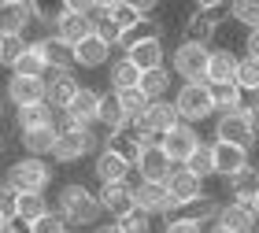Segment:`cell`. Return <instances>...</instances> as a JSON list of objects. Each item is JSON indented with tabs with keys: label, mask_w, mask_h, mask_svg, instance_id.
Here are the masks:
<instances>
[{
	"label": "cell",
	"mask_w": 259,
	"mask_h": 233,
	"mask_svg": "<svg viewBox=\"0 0 259 233\" xmlns=\"http://www.w3.org/2000/svg\"><path fill=\"white\" fill-rule=\"evenodd\" d=\"M244 115H248V119H252V126L259 130V92H255V97H248V100H244Z\"/></svg>",
	"instance_id": "obj_49"
},
{
	"label": "cell",
	"mask_w": 259,
	"mask_h": 233,
	"mask_svg": "<svg viewBox=\"0 0 259 233\" xmlns=\"http://www.w3.org/2000/svg\"><path fill=\"white\" fill-rule=\"evenodd\" d=\"M15 122L19 130H45V126H56V111L49 108V104H33V108H19L15 111Z\"/></svg>",
	"instance_id": "obj_28"
},
{
	"label": "cell",
	"mask_w": 259,
	"mask_h": 233,
	"mask_svg": "<svg viewBox=\"0 0 259 233\" xmlns=\"http://www.w3.org/2000/svg\"><path fill=\"white\" fill-rule=\"evenodd\" d=\"M108 60H111V49L97 37V33H93V37H85L81 44H74V63L89 67V71H100Z\"/></svg>",
	"instance_id": "obj_25"
},
{
	"label": "cell",
	"mask_w": 259,
	"mask_h": 233,
	"mask_svg": "<svg viewBox=\"0 0 259 233\" xmlns=\"http://www.w3.org/2000/svg\"><path fill=\"white\" fill-rule=\"evenodd\" d=\"M100 200V211L111 215V222H122L130 211H137V200H134V185L130 181H115V185H100L97 193Z\"/></svg>",
	"instance_id": "obj_11"
},
{
	"label": "cell",
	"mask_w": 259,
	"mask_h": 233,
	"mask_svg": "<svg viewBox=\"0 0 259 233\" xmlns=\"http://www.w3.org/2000/svg\"><path fill=\"white\" fill-rule=\"evenodd\" d=\"M134 170L141 174V181L167 185V181H170V174H174V163H170L167 152H163V145H152V148H145V152H141V159H137V167H134Z\"/></svg>",
	"instance_id": "obj_15"
},
{
	"label": "cell",
	"mask_w": 259,
	"mask_h": 233,
	"mask_svg": "<svg viewBox=\"0 0 259 233\" xmlns=\"http://www.w3.org/2000/svg\"><path fill=\"white\" fill-rule=\"evenodd\" d=\"M252 211H255V218H259V196H255V200H252Z\"/></svg>",
	"instance_id": "obj_52"
},
{
	"label": "cell",
	"mask_w": 259,
	"mask_h": 233,
	"mask_svg": "<svg viewBox=\"0 0 259 233\" xmlns=\"http://www.w3.org/2000/svg\"><path fill=\"white\" fill-rule=\"evenodd\" d=\"M52 33H56L60 41H67V44H81L85 37L97 33V19H93V15H81V11H70V8L63 4L60 11H56Z\"/></svg>",
	"instance_id": "obj_10"
},
{
	"label": "cell",
	"mask_w": 259,
	"mask_h": 233,
	"mask_svg": "<svg viewBox=\"0 0 259 233\" xmlns=\"http://www.w3.org/2000/svg\"><path fill=\"white\" fill-rule=\"evenodd\" d=\"M230 15L248 30H259V0H233L230 4Z\"/></svg>",
	"instance_id": "obj_40"
},
{
	"label": "cell",
	"mask_w": 259,
	"mask_h": 233,
	"mask_svg": "<svg viewBox=\"0 0 259 233\" xmlns=\"http://www.w3.org/2000/svg\"><path fill=\"white\" fill-rule=\"evenodd\" d=\"M100 97H104V92L81 85L78 97L70 100V108H67V119L74 122V126H81V130H89L93 122H100Z\"/></svg>",
	"instance_id": "obj_17"
},
{
	"label": "cell",
	"mask_w": 259,
	"mask_h": 233,
	"mask_svg": "<svg viewBox=\"0 0 259 233\" xmlns=\"http://www.w3.org/2000/svg\"><path fill=\"white\" fill-rule=\"evenodd\" d=\"M93 148H97V133L93 130H81V126H60L56 130V148H52V159L56 163H78L85 159Z\"/></svg>",
	"instance_id": "obj_4"
},
{
	"label": "cell",
	"mask_w": 259,
	"mask_h": 233,
	"mask_svg": "<svg viewBox=\"0 0 259 233\" xmlns=\"http://www.w3.org/2000/svg\"><path fill=\"white\" fill-rule=\"evenodd\" d=\"M37 19V4L26 0H0V37H26Z\"/></svg>",
	"instance_id": "obj_9"
},
{
	"label": "cell",
	"mask_w": 259,
	"mask_h": 233,
	"mask_svg": "<svg viewBox=\"0 0 259 233\" xmlns=\"http://www.w3.org/2000/svg\"><path fill=\"white\" fill-rule=\"evenodd\" d=\"M19 141H22V148H26V156L45 159V156H52V148H56V126H45V130H26Z\"/></svg>",
	"instance_id": "obj_30"
},
{
	"label": "cell",
	"mask_w": 259,
	"mask_h": 233,
	"mask_svg": "<svg viewBox=\"0 0 259 233\" xmlns=\"http://www.w3.org/2000/svg\"><path fill=\"white\" fill-rule=\"evenodd\" d=\"M134 200H137V211H145V215H167V218L174 215L167 185H156V181H137V185H134Z\"/></svg>",
	"instance_id": "obj_16"
},
{
	"label": "cell",
	"mask_w": 259,
	"mask_h": 233,
	"mask_svg": "<svg viewBox=\"0 0 259 233\" xmlns=\"http://www.w3.org/2000/svg\"><path fill=\"white\" fill-rule=\"evenodd\" d=\"M207 233H230V229H222V226H211V229H207Z\"/></svg>",
	"instance_id": "obj_53"
},
{
	"label": "cell",
	"mask_w": 259,
	"mask_h": 233,
	"mask_svg": "<svg viewBox=\"0 0 259 233\" xmlns=\"http://www.w3.org/2000/svg\"><path fill=\"white\" fill-rule=\"evenodd\" d=\"M100 122H104V130H108V137H122L126 133L130 115L122 111V104H119L115 92H104L100 97Z\"/></svg>",
	"instance_id": "obj_23"
},
{
	"label": "cell",
	"mask_w": 259,
	"mask_h": 233,
	"mask_svg": "<svg viewBox=\"0 0 259 233\" xmlns=\"http://www.w3.org/2000/svg\"><path fill=\"white\" fill-rule=\"evenodd\" d=\"M215 137L248 152V148H255V141H259V130L252 126V119H248V115H244V108H241V111L219 115V119H215Z\"/></svg>",
	"instance_id": "obj_7"
},
{
	"label": "cell",
	"mask_w": 259,
	"mask_h": 233,
	"mask_svg": "<svg viewBox=\"0 0 259 233\" xmlns=\"http://www.w3.org/2000/svg\"><path fill=\"white\" fill-rule=\"evenodd\" d=\"M26 233H70V226L63 222L56 211H49L41 218V222H33V226H26Z\"/></svg>",
	"instance_id": "obj_44"
},
{
	"label": "cell",
	"mask_w": 259,
	"mask_h": 233,
	"mask_svg": "<svg viewBox=\"0 0 259 233\" xmlns=\"http://www.w3.org/2000/svg\"><path fill=\"white\" fill-rule=\"evenodd\" d=\"M167 193H170V207H174V215H178L182 207H189L193 200H200V196H207V193H204V181H200L196 174H189L185 167H174L170 181H167Z\"/></svg>",
	"instance_id": "obj_13"
},
{
	"label": "cell",
	"mask_w": 259,
	"mask_h": 233,
	"mask_svg": "<svg viewBox=\"0 0 259 233\" xmlns=\"http://www.w3.org/2000/svg\"><path fill=\"white\" fill-rule=\"evenodd\" d=\"M49 211H52V207H49V196H45V193H26V196H19V222H22V226L41 222Z\"/></svg>",
	"instance_id": "obj_32"
},
{
	"label": "cell",
	"mask_w": 259,
	"mask_h": 233,
	"mask_svg": "<svg viewBox=\"0 0 259 233\" xmlns=\"http://www.w3.org/2000/svg\"><path fill=\"white\" fill-rule=\"evenodd\" d=\"M119 226H122V233H152V215H145V211H130Z\"/></svg>",
	"instance_id": "obj_45"
},
{
	"label": "cell",
	"mask_w": 259,
	"mask_h": 233,
	"mask_svg": "<svg viewBox=\"0 0 259 233\" xmlns=\"http://www.w3.org/2000/svg\"><path fill=\"white\" fill-rule=\"evenodd\" d=\"M182 167H185V170H189V174H196V178H200V181H207V178H211V174H215V159H211V145H200V148H196V152H193L189 159H185V163H182Z\"/></svg>",
	"instance_id": "obj_37"
},
{
	"label": "cell",
	"mask_w": 259,
	"mask_h": 233,
	"mask_svg": "<svg viewBox=\"0 0 259 233\" xmlns=\"http://www.w3.org/2000/svg\"><path fill=\"white\" fill-rule=\"evenodd\" d=\"M163 56H167V49H163V37H156V41L134 44V49L126 52V60L134 63L141 74H148V71H159V67H163Z\"/></svg>",
	"instance_id": "obj_22"
},
{
	"label": "cell",
	"mask_w": 259,
	"mask_h": 233,
	"mask_svg": "<svg viewBox=\"0 0 259 233\" xmlns=\"http://www.w3.org/2000/svg\"><path fill=\"white\" fill-rule=\"evenodd\" d=\"M26 49H30L26 37H0V67H11V71H15V63L22 60Z\"/></svg>",
	"instance_id": "obj_39"
},
{
	"label": "cell",
	"mask_w": 259,
	"mask_h": 233,
	"mask_svg": "<svg viewBox=\"0 0 259 233\" xmlns=\"http://www.w3.org/2000/svg\"><path fill=\"white\" fill-rule=\"evenodd\" d=\"M0 115H4V104H0Z\"/></svg>",
	"instance_id": "obj_55"
},
{
	"label": "cell",
	"mask_w": 259,
	"mask_h": 233,
	"mask_svg": "<svg viewBox=\"0 0 259 233\" xmlns=\"http://www.w3.org/2000/svg\"><path fill=\"white\" fill-rule=\"evenodd\" d=\"M207 56L211 49H196V44H178L170 56V71L185 78V85H193V81H207Z\"/></svg>",
	"instance_id": "obj_8"
},
{
	"label": "cell",
	"mask_w": 259,
	"mask_h": 233,
	"mask_svg": "<svg viewBox=\"0 0 259 233\" xmlns=\"http://www.w3.org/2000/svg\"><path fill=\"white\" fill-rule=\"evenodd\" d=\"M78 78L70 71H49L45 74V104H49L52 111H67L70 100L78 97Z\"/></svg>",
	"instance_id": "obj_12"
},
{
	"label": "cell",
	"mask_w": 259,
	"mask_h": 233,
	"mask_svg": "<svg viewBox=\"0 0 259 233\" xmlns=\"http://www.w3.org/2000/svg\"><path fill=\"white\" fill-rule=\"evenodd\" d=\"M237 56L230 49H211L207 56V85H237Z\"/></svg>",
	"instance_id": "obj_21"
},
{
	"label": "cell",
	"mask_w": 259,
	"mask_h": 233,
	"mask_svg": "<svg viewBox=\"0 0 259 233\" xmlns=\"http://www.w3.org/2000/svg\"><path fill=\"white\" fill-rule=\"evenodd\" d=\"M8 185L15 189L19 196H26V193H49V185H52V167L45 159L37 156H22L15 159L8 167Z\"/></svg>",
	"instance_id": "obj_2"
},
{
	"label": "cell",
	"mask_w": 259,
	"mask_h": 233,
	"mask_svg": "<svg viewBox=\"0 0 259 233\" xmlns=\"http://www.w3.org/2000/svg\"><path fill=\"white\" fill-rule=\"evenodd\" d=\"M108 81H111V92L137 89V85H141V71H137V67H134V63H130L126 56H122V60H115V63H111V74H108Z\"/></svg>",
	"instance_id": "obj_33"
},
{
	"label": "cell",
	"mask_w": 259,
	"mask_h": 233,
	"mask_svg": "<svg viewBox=\"0 0 259 233\" xmlns=\"http://www.w3.org/2000/svg\"><path fill=\"white\" fill-rule=\"evenodd\" d=\"M211 41H215V19H207V15H193V19H185V26H182V44L207 49Z\"/></svg>",
	"instance_id": "obj_27"
},
{
	"label": "cell",
	"mask_w": 259,
	"mask_h": 233,
	"mask_svg": "<svg viewBox=\"0 0 259 233\" xmlns=\"http://www.w3.org/2000/svg\"><path fill=\"white\" fill-rule=\"evenodd\" d=\"M56 215H60L67 226H97L104 211H100L97 193L85 189L81 181H70V185L60 189V196H56Z\"/></svg>",
	"instance_id": "obj_1"
},
{
	"label": "cell",
	"mask_w": 259,
	"mask_h": 233,
	"mask_svg": "<svg viewBox=\"0 0 259 233\" xmlns=\"http://www.w3.org/2000/svg\"><path fill=\"white\" fill-rule=\"evenodd\" d=\"M11 229V222H8V218H0V233H8Z\"/></svg>",
	"instance_id": "obj_51"
},
{
	"label": "cell",
	"mask_w": 259,
	"mask_h": 233,
	"mask_svg": "<svg viewBox=\"0 0 259 233\" xmlns=\"http://www.w3.org/2000/svg\"><path fill=\"white\" fill-rule=\"evenodd\" d=\"M8 100L11 108H33V104H45V78H8Z\"/></svg>",
	"instance_id": "obj_19"
},
{
	"label": "cell",
	"mask_w": 259,
	"mask_h": 233,
	"mask_svg": "<svg viewBox=\"0 0 259 233\" xmlns=\"http://www.w3.org/2000/svg\"><path fill=\"white\" fill-rule=\"evenodd\" d=\"M255 233H259V229H255Z\"/></svg>",
	"instance_id": "obj_57"
},
{
	"label": "cell",
	"mask_w": 259,
	"mask_h": 233,
	"mask_svg": "<svg viewBox=\"0 0 259 233\" xmlns=\"http://www.w3.org/2000/svg\"><path fill=\"white\" fill-rule=\"evenodd\" d=\"M215 226L222 229H230V233H255L259 229V218L252 211V204H237V200H230V204H222V211L215 218Z\"/></svg>",
	"instance_id": "obj_18"
},
{
	"label": "cell",
	"mask_w": 259,
	"mask_h": 233,
	"mask_svg": "<svg viewBox=\"0 0 259 233\" xmlns=\"http://www.w3.org/2000/svg\"><path fill=\"white\" fill-rule=\"evenodd\" d=\"M0 148H4V133H0Z\"/></svg>",
	"instance_id": "obj_54"
},
{
	"label": "cell",
	"mask_w": 259,
	"mask_h": 233,
	"mask_svg": "<svg viewBox=\"0 0 259 233\" xmlns=\"http://www.w3.org/2000/svg\"><path fill=\"white\" fill-rule=\"evenodd\" d=\"M115 97H119L122 111L130 115V122H134L137 115H141V111L148 108V100H145V92H141V85H137V89H126V92H115Z\"/></svg>",
	"instance_id": "obj_41"
},
{
	"label": "cell",
	"mask_w": 259,
	"mask_h": 233,
	"mask_svg": "<svg viewBox=\"0 0 259 233\" xmlns=\"http://www.w3.org/2000/svg\"><path fill=\"white\" fill-rule=\"evenodd\" d=\"M211 159H215V174H222L226 181L237 178L244 167H252V163H248V152L237 148V145H226V141H215V145H211Z\"/></svg>",
	"instance_id": "obj_20"
},
{
	"label": "cell",
	"mask_w": 259,
	"mask_h": 233,
	"mask_svg": "<svg viewBox=\"0 0 259 233\" xmlns=\"http://www.w3.org/2000/svg\"><path fill=\"white\" fill-rule=\"evenodd\" d=\"M141 92H145V100H167V92H170V71L167 67H159V71H148V74H141Z\"/></svg>",
	"instance_id": "obj_34"
},
{
	"label": "cell",
	"mask_w": 259,
	"mask_h": 233,
	"mask_svg": "<svg viewBox=\"0 0 259 233\" xmlns=\"http://www.w3.org/2000/svg\"><path fill=\"white\" fill-rule=\"evenodd\" d=\"M211 104H215V115H230L244 108V92L237 85H211Z\"/></svg>",
	"instance_id": "obj_35"
},
{
	"label": "cell",
	"mask_w": 259,
	"mask_h": 233,
	"mask_svg": "<svg viewBox=\"0 0 259 233\" xmlns=\"http://www.w3.org/2000/svg\"><path fill=\"white\" fill-rule=\"evenodd\" d=\"M178 122L182 119H178V111H174V100H152L130 126H134V133H152V137L163 141V133H170Z\"/></svg>",
	"instance_id": "obj_6"
},
{
	"label": "cell",
	"mask_w": 259,
	"mask_h": 233,
	"mask_svg": "<svg viewBox=\"0 0 259 233\" xmlns=\"http://www.w3.org/2000/svg\"><path fill=\"white\" fill-rule=\"evenodd\" d=\"M93 174H97L100 185H115V181H126L130 174H134V163H130V159L122 156V148L108 137V141L100 145L97 159H93Z\"/></svg>",
	"instance_id": "obj_5"
},
{
	"label": "cell",
	"mask_w": 259,
	"mask_h": 233,
	"mask_svg": "<svg viewBox=\"0 0 259 233\" xmlns=\"http://www.w3.org/2000/svg\"><path fill=\"white\" fill-rule=\"evenodd\" d=\"M97 37L108 44V49H119V44H122V26H115L111 19L100 15V19H97Z\"/></svg>",
	"instance_id": "obj_42"
},
{
	"label": "cell",
	"mask_w": 259,
	"mask_h": 233,
	"mask_svg": "<svg viewBox=\"0 0 259 233\" xmlns=\"http://www.w3.org/2000/svg\"><path fill=\"white\" fill-rule=\"evenodd\" d=\"M163 233H204V226H200V222H189V218H167Z\"/></svg>",
	"instance_id": "obj_46"
},
{
	"label": "cell",
	"mask_w": 259,
	"mask_h": 233,
	"mask_svg": "<svg viewBox=\"0 0 259 233\" xmlns=\"http://www.w3.org/2000/svg\"><path fill=\"white\" fill-rule=\"evenodd\" d=\"M244 52H248V60L259 63V30H248V37H244Z\"/></svg>",
	"instance_id": "obj_47"
},
{
	"label": "cell",
	"mask_w": 259,
	"mask_h": 233,
	"mask_svg": "<svg viewBox=\"0 0 259 233\" xmlns=\"http://www.w3.org/2000/svg\"><path fill=\"white\" fill-rule=\"evenodd\" d=\"M0 189H4V185H0Z\"/></svg>",
	"instance_id": "obj_56"
},
{
	"label": "cell",
	"mask_w": 259,
	"mask_h": 233,
	"mask_svg": "<svg viewBox=\"0 0 259 233\" xmlns=\"http://www.w3.org/2000/svg\"><path fill=\"white\" fill-rule=\"evenodd\" d=\"M222 211V204L219 200H211V196H200V200H193L189 207H182L178 215H170V218H189V222H200V226H207V222H215Z\"/></svg>",
	"instance_id": "obj_31"
},
{
	"label": "cell",
	"mask_w": 259,
	"mask_h": 233,
	"mask_svg": "<svg viewBox=\"0 0 259 233\" xmlns=\"http://www.w3.org/2000/svg\"><path fill=\"white\" fill-rule=\"evenodd\" d=\"M0 218H8V222H19V193L4 185L0 189Z\"/></svg>",
	"instance_id": "obj_43"
},
{
	"label": "cell",
	"mask_w": 259,
	"mask_h": 233,
	"mask_svg": "<svg viewBox=\"0 0 259 233\" xmlns=\"http://www.w3.org/2000/svg\"><path fill=\"white\" fill-rule=\"evenodd\" d=\"M159 145H163V152L170 156V163H178V167H182V163L189 159V156H193V152H196V148L204 145V141H200L196 126H185V122H178L170 133H163V141H159Z\"/></svg>",
	"instance_id": "obj_14"
},
{
	"label": "cell",
	"mask_w": 259,
	"mask_h": 233,
	"mask_svg": "<svg viewBox=\"0 0 259 233\" xmlns=\"http://www.w3.org/2000/svg\"><path fill=\"white\" fill-rule=\"evenodd\" d=\"M156 37H163V26H159L156 19H141L134 30H126V33H122V44H119V49L130 52L134 44H141V41H156Z\"/></svg>",
	"instance_id": "obj_36"
},
{
	"label": "cell",
	"mask_w": 259,
	"mask_h": 233,
	"mask_svg": "<svg viewBox=\"0 0 259 233\" xmlns=\"http://www.w3.org/2000/svg\"><path fill=\"white\" fill-rule=\"evenodd\" d=\"M11 74H19V78H45V74H49V60H45V52H41L37 41H30V49L22 52V60L15 63Z\"/></svg>",
	"instance_id": "obj_29"
},
{
	"label": "cell",
	"mask_w": 259,
	"mask_h": 233,
	"mask_svg": "<svg viewBox=\"0 0 259 233\" xmlns=\"http://www.w3.org/2000/svg\"><path fill=\"white\" fill-rule=\"evenodd\" d=\"M37 44H41V52H45V60H49V71H70V67H74V44L60 41L56 33L41 37Z\"/></svg>",
	"instance_id": "obj_24"
},
{
	"label": "cell",
	"mask_w": 259,
	"mask_h": 233,
	"mask_svg": "<svg viewBox=\"0 0 259 233\" xmlns=\"http://www.w3.org/2000/svg\"><path fill=\"white\" fill-rule=\"evenodd\" d=\"M174 111L185 126H196L215 115V104H211V85L207 81H193V85H182L174 92Z\"/></svg>",
	"instance_id": "obj_3"
},
{
	"label": "cell",
	"mask_w": 259,
	"mask_h": 233,
	"mask_svg": "<svg viewBox=\"0 0 259 233\" xmlns=\"http://www.w3.org/2000/svg\"><path fill=\"white\" fill-rule=\"evenodd\" d=\"M226 193L237 204H252L255 196H259V167H244L237 178H230L226 181Z\"/></svg>",
	"instance_id": "obj_26"
},
{
	"label": "cell",
	"mask_w": 259,
	"mask_h": 233,
	"mask_svg": "<svg viewBox=\"0 0 259 233\" xmlns=\"http://www.w3.org/2000/svg\"><path fill=\"white\" fill-rule=\"evenodd\" d=\"M130 4H134L137 19H145V15H156V11H159V4H152V0H130Z\"/></svg>",
	"instance_id": "obj_48"
},
{
	"label": "cell",
	"mask_w": 259,
	"mask_h": 233,
	"mask_svg": "<svg viewBox=\"0 0 259 233\" xmlns=\"http://www.w3.org/2000/svg\"><path fill=\"white\" fill-rule=\"evenodd\" d=\"M237 89L248 92V97H255V92H259V63L248 60V56L237 63Z\"/></svg>",
	"instance_id": "obj_38"
},
{
	"label": "cell",
	"mask_w": 259,
	"mask_h": 233,
	"mask_svg": "<svg viewBox=\"0 0 259 233\" xmlns=\"http://www.w3.org/2000/svg\"><path fill=\"white\" fill-rule=\"evenodd\" d=\"M93 233H122V226H119V222H108V226H97Z\"/></svg>",
	"instance_id": "obj_50"
}]
</instances>
